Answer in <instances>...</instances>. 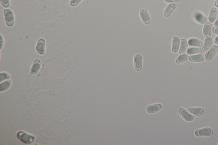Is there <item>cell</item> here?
Segmentation results:
<instances>
[{
    "label": "cell",
    "instance_id": "7a4b0ae2",
    "mask_svg": "<svg viewBox=\"0 0 218 145\" xmlns=\"http://www.w3.org/2000/svg\"><path fill=\"white\" fill-rule=\"evenodd\" d=\"M4 12L6 25L9 27H13L15 23V16L13 11L10 9H6L4 10Z\"/></svg>",
    "mask_w": 218,
    "mask_h": 145
},
{
    "label": "cell",
    "instance_id": "8fae6325",
    "mask_svg": "<svg viewBox=\"0 0 218 145\" xmlns=\"http://www.w3.org/2000/svg\"><path fill=\"white\" fill-rule=\"evenodd\" d=\"M177 5L175 3L170 4L166 7L164 11V15L165 17H169L174 10L177 7Z\"/></svg>",
    "mask_w": 218,
    "mask_h": 145
},
{
    "label": "cell",
    "instance_id": "f1b7e54d",
    "mask_svg": "<svg viewBox=\"0 0 218 145\" xmlns=\"http://www.w3.org/2000/svg\"><path fill=\"white\" fill-rule=\"evenodd\" d=\"M214 25H215V26H216V27H218V19L216 21H215Z\"/></svg>",
    "mask_w": 218,
    "mask_h": 145
},
{
    "label": "cell",
    "instance_id": "1f68e13d",
    "mask_svg": "<svg viewBox=\"0 0 218 145\" xmlns=\"http://www.w3.org/2000/svg\"></svg>",
    "mask_w": 218,
    "mask_h": 145
},
{
    "label": "cell",
    "instance_id": "cb8c5ba5",
    "mask_svg": "<svg viewBox=\"0 0 218 145\" xmlns=\"http://www.w3.org/2000/svg\"><path fill=\"white\" fill-rule=\"evenodd\" d=\"M2 5L4 8H7L9 7L10 5V0H0Z\"/></svg>",
    "mask_w": 218,
    "mask_h": 145
},
{
    "label": "cell",
    "instance_id": "30bf717a",
    "mask_svg": "<svg viewBox=\"0 0 218 145\" xmlns=\"http://www.w3.org/2000/svg\"><path fill=\"white\" fill-rule=\"evenodd\" d=\"M140 17L142 20L146 24H149L150 23V19L148 13L146 9H143L140 11Z\"/></svg>",
    "mask_w": 218,
    "mask_h": 145
},
{
    "label": "cell",
    "instance_id": "277c9868",
    "mask_svg": "<svg viewBox=\"0 0 218 145\" xmlns=\"http://www.w3.org/2000/svg\"><path fill=\"white\" fill-rule=\"evenodd\" d=\"M213 134V131L212 129L210 128H205L200 129L196 131L195 134L197 136H208L212 135Z\"/></svg>",
    "mask_w": 218,
    "mask_h": 145
},
{
    "label": "cell",
    "instance_id": "8992f818",
    "mask_svg": "<svg viewBox=\"0 0 218 145\" xmlns=\"http://www.w3.org/2000/svg\"><path fill=\"white\" fill-rule=\"evenodd\" d=\"M218 49V47L217 46H214L211 47L206 54V60L208 61H211L217 52Z\"/></svg>",
    "mask_w": 218,
    "mask_h": 145
},
{
    "label": "cell",
    "instance_id": "7402d4cb",
    "mask_svg": "<svg viewBox=\"0 0 218 145\" xmlns=\"http://www.w3.org/2000/svg\"><path fill=\"white\" fill-rule=\"evenodd\" d=\"M189 59V56L186 54H182L178 57L176 60L177 63H181L188 61Z\"/></svg>",
    "mask_w": 218,
    "mask_h": 145
},
{
    "label": "cell",
    "instance_id": "3957f363",
    "mask_svg": "<svg viewBox=\"0 0 218 145\" xmlns=\"http://www.w3.org/2000/svg\"><path fill=\"white\" fill-rule=\"evenodd\" d=\"M45 40L43 38H40L37 43L36 50L38 53L40 55H44L45 52Z\"/></svg>",
    "mask_w": 218,
    "mask_h": 145
},
{
    "label": "cell",
    "instance_id": "44dd1931",
    "mask_svg": "<svg viewBox=\"0 0 218 145\" xmlns=\"http://www.w3.org/2000/svg\"><path fill=\"white\" fill-rule=\"evenodd\" d=\"M188 42L185 39H182L181 42V46L179 49V53L180 54L185 53L188 48Z\"/></svg>",
    "mask_w": 218,
    "mask_h": 145
},
{
    "label": "cell",
    "instance_id": "603a6c76",
    "mask_svg": "<svg viewBox=\"0 0 218 145\" xmlns=\"http://www.w3.org/2000/svg\"><path fill=\"white\" fill-rule=\"evenodd\" d=\"M11 80H8L7 81H5L3 83L1 82V91H4L6 90L7 89L9 88L11 86Z\"/></svg>",
    "mask_w": 218,
    "mask_h": 145
},
{
    "label": "cell",
    "instance_id": "9a60e30c",
    "mask_svg": "<svg viewBox=\"0 0 218 145\" xmlns=\"http://www.w3.org/2000/svg\"><path fill=\"white\" fill-rule=\"evenodd\" d=\"M212 33V24L210 22H207L205 24L203 28V34L205 36L209 37Z\"/></svg>",
    "mask_w": 218,
    "mask_h": 145
},
{
    "label": "cell",
    "instance_id": "4fadbf2b",
    "mask_svg": "<svg viewBox=\"0 0 218 145\" xmlns=\"http://www.w3.org/2000/svg\"><path fill=\"white\" fill-rule=\"evenodd\" d=\"M188 112L192 115L200 116L202 115L204 112V109L201 107L190 108L188 109Z\"/></svg>",
    "mask_w": 218,
    "mask_h": 145
},
{
    "label": "cell",
    "instance_id": "9c48e42d",
    "mask_svg": "<svg viewBox=\"0 0 218 145\" xmlns=\"http://www.w3.org/2000/svg\"><path fill=\"white\" fill-rule=\"evenodd\" d=\"M162 106L160 104H156L150 105L147 107L146 110L147 112L153 114L159 112L162 108Z\"/></svg>",
    "mask_w": 218,
    "mask_h": 145
},
{
    "label": "cell",
    "instance_id": "5b68a950",
    "mask_svg": "<svg viewBox=\"0 0 218 145\" xmlns=\"http://www.w3.org/2000/svg\"><path fill=\"white\" fill-rule=\"evenodd\" d=\"M134 63L135 69L137 71L142 70V57L140 54H136L134 58Z\"/></svg>",
    "mask_w": 218,
    "mask_h": 145
},
{
    "label": "cell",
    "instance_id": "e0dca14e",
    "mask_svg": "<svg viewBox=\"0 0 218 145\" xmlns=\"http://www.w3.org/2000/svg\"><path fill=\"white\" fill-rule=\"evenodd\" d=\"M213 44V40L210 37H207L205 40L204 44L202 47V50L203 52H206L210 48L211 46Z\"/></svg>",
    "mask_w": 218,
    "mask_h": 145
},
{
    "label": "cell",
    "instance_id": "7c38bea8",
    "mask_svg": "<svg viewBox=\"0 0 218 145\" xmlns=\"http://www.w3.org/2000/svg\"><path fill=\"white\" fill-rule=\"evenodd\" d=\"M195 20L199 23L203 24L207 21V18L204 14L200 12H196L194 15Z\"/></svg>",
    "mask_w": 218,
    "mask_h": 145
},
{
    "label": "cell",
    "instance_id": "5bb4252c",
    "mask_svg": "<svg viewBox=\"0 0 218 145\" xmlns=\"http://www.w3.org/2000/svg\"><path fill=\"white\" fill-rule=\"evenodd\" d=\"M180 44V39L177 37H175L173 38L172 49L174 52H176L179 49Z\"/></svg>",
    "mask_w": 218,
    "mask_h": 145
},
{
    "label": "cell",
    "instance_id": "484cf974",
    "mask_svg": "<svg viewBox=\"0 0 218 145\" xmlns=\"http://www.w3.org/2000/svg\"><path fill=\"white\" fill-rule=\"evenodd\" d=\"M10 77L9 75L6 72H1V82H2L3 80H5L8 79Z\"/></svg>",
    "mask_w": 218,
    "mask_h": 145
},
{
    "label": "cell",
    "instance_id": "6da1fadb",
    "mask_svg": "<svg viewBox=\"0 0 218 145\" xmlns=\"http://www.w3.org/2000/svg\"><path fill=\"white\" fill-rule=\"evenodd\" d=\"M18 138L25 144H31L34 141L35 137L23 131H19L17 134Z\"/></svg>",
    "mask_w": 218,
    "mask_h": 145
},
{
    "label": "cell",
    "instance_id": "4dcf8cb0",
    "mask_svg": "<svg viewBox=\"0 0 218 145\" xmlns=\"http://www.w3.org/2000/svg\"><path fill=\"white\" fill-rule=\"evenodd\" d=\"M215 5L217 6V7H218V0H217L215 3Z\"/></svg>",
    "mask_w": 218,
    "mask_h": 145
},
{
    "label": "cell",
    "instance_id": "4316f807",
    "mask_svg": "<svg viewBox=\"0 0 218 145\" xmlns=\"http://www.w3.org/2000/svg\"><path fill=\"white\" fill-rule=\"evenodd\" d=\"M212 32H213L215 34H218V27H214L212 29Z\"/></svg>",
    "mask_w": 218,
    "mask_h": 145
},
{
    "label": "cell",
    "instance_id": "f546056e",
    "mask_svg": "<svg viewBox=\"0 0 218 145\" xmlns=\"http://www.w3.org/2000/svg\"><path fill=\"white\" fill-rule=\"evenodd\" d=\"M215 42H216V43L218 44V36H217V37H216V38H215Z\"/></svg>",
    "mask_w": 218,
    "mask_h": 145
},
{
    "label": "cell",
    "instance_id": "52a82bcc",
    "mask_svg": "<svg viewBox=\"0 0 218 145\" xmlns=\"http://www.w3.org/2000/svg\"><path fill=\"white\" fill-rule=\"evenodd\" d=\"M178 112L182 118L186 121H192L194 119V117L188 112L184 108H180L178 110Z\"/></svg>",
    "mask_w": 218,
    "mask_h": 145
},
{
    "label": "cell",
    "instance_id": "2e32d148",
    "mask_svg": "<svg viewBox=\"0 0 218 145\" xmlns=\"http://www.w3.org/2000/svg\"><path fill=\"white\" fill-rule=\"evenodd\" d=\"M188 44L190 46L201 47L203 45V43L202 41L196 39V38H191L188 41Z\"/></svg>",
    "mask_w": 218,
    "mask_h": 145
},
{
    "label": "cell",
    "instance_id": "d4e9b609",
    "mask_svg": "<svg viewBox=\"0 0 218 145\" xmlns=\"http://www.w3.org/2000/svg\"><path fill=\"white\" fill-rule=\"evenodd\" d=\"M82 0H70L69 4L71 6L75 7L79 4Z\"/></svg>",
    "mask_w": 218,
    "mask_h": 145
},
{
    "label": "cell",
    "instance_id": "ffe728a7",
    "mask_svg": "<svg viewBox=\"0 0 218 145\" xmlns=\"http://www.w3.org/2000/svg\"><path fill=\"white\" fill-rule=\"evenodd\" d=\"M202 52V49L200 48L191 47L188 49L187 50V53L189 55L193 54H199Z\"/></svg>",
    "mask_w": 218,
    "mask_h": 145
},
{
    "label": "cell",
    "instance_id": "83f0119b",
    "mask_svg": "<svg viewBox=\"0 0 218 145\" xmlns=\"http://www.w3.org/2000/svg\"><path fill=\"white\" fill-rule=\"evenodd\" d=\"M166 2L168 3H173V2H179L180 0H164Z\"/></svg>",
    "mask_w": 218,
    "mask_h": 145
},
{
    "label": "cell",
    "instance_id": "d6986e66",
    "mask_svg": "<svg viewBox=\"0 0 218 145\" xmlns=\"http://www.w3.org/2000/svg\"><path fill=\"white\" fill-rule=\"evenodd\" d=\"M217 15V10L215 7H213L210 10L209 15V20L211 23H213L216 20Z\"/></svg>",
    "mask_w": 218,
    "mask_h": 145
},
{
    "label": "cell",
    "instance_id": "ac0fdd59",
    "mask_svg": "<svg viewBox=\"0 0 218 145\" xmlns=\"http://www.w3.org/2000/svg\"><path fill=\"white\" fill-rule=\"evenodd\" d=\"M205 56L204 54H200L198 55H193L189 57L190 60L195 62H200L204 60Z\"/></svg>",
    "mask_w": 218,
    "mask_h": 145
},
{
    "label": "cell",
    "instance_id": "ba28073f",
    "mask_svg": "<svg viewBox=\"0 0 218 145\" xmlns=\"http://www.w3.org/2000/svg\"><path fill=\"white\" fill-rule=\"evenodd\" d=\"M41 67V61L38 59H37L34 62L31 70V73L35 75L38 73Z\"/></svg>",
    "mask_w": 218,
    "mask_h": 145
}]
</instances>
